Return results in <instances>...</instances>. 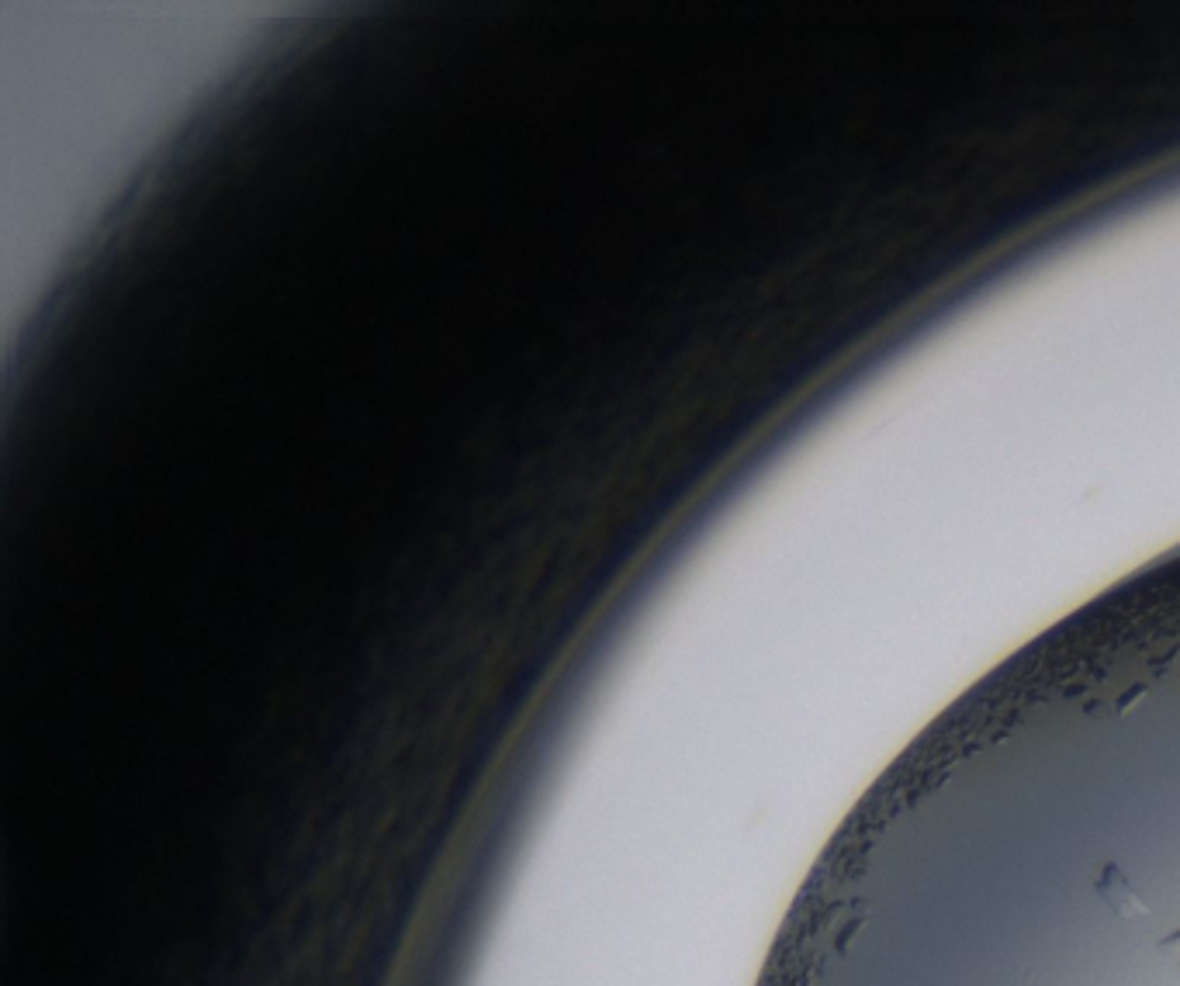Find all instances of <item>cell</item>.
<instances>
[{
    "label": "cell",
    "instance_id": "1",
    "mask_svg": "<svg viewBox=\"0 0 1180 986\" xmlns=\"http://www.w3.org/2000/svg\"><path fill=\"white\" fill-rule=\"evenodd\" d=\"M1097 893L1104 897V903L1111 907V914H1122V917H1142L1149 914L1146 903L1136 897V890L1129 886V879L1122 876V869H1118L1115 862L1104 865V876L1101 883H1097Z\"/></svg>",
    "mask_w": 1180,
    "mask_h": 986
}]
</instances>
